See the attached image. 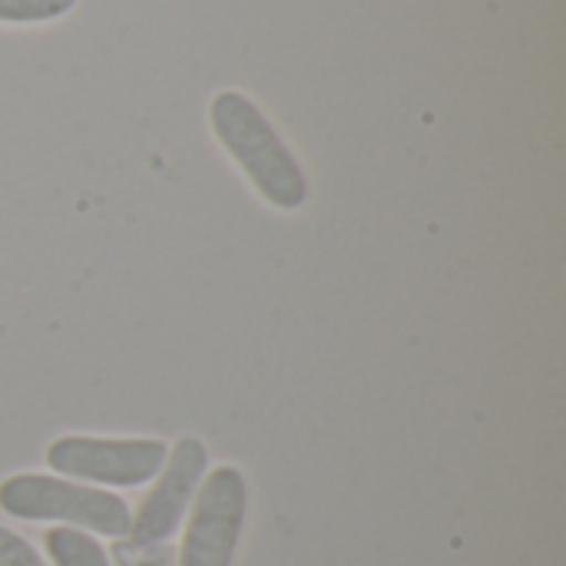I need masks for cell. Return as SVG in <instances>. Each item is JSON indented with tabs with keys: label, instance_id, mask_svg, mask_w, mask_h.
<instances>
[{
	"label": "cell",
	"instance_id": "1",
	"mask_svg": "<svg viewBox=\"0 0 566 566\" xmlns=\"http://www.w3.org/2000/svg\"><path fill=\"white\" fill-rule=\"evenodd\" d=\"M209 123L216 139L226 146V153L235 159V166L269 206L285 212L305 206L308 179L298 159L249 96L235 90L216 93L209 103Z\"/></svg>",
	"mask_w": 566,
	"mask_h": 566
},
{
	"label": "cell",
	"instance_id": "4",
	"mask_svg": "<svg viewBox=\"0 0 566 566\" xmlns=\"http://www.w3.org/2000/svg\"><path fill=\"white\" fill-rule=\"evenodd\" d=\"M169 448L156 438H86L66 434L46 448V468L60 478L103 488H143L163 464Z\"/></svg>",
	"mask_w": 566,
	"mask_h": 566
},
{
	"label": "cell",
	"instance_id": "8",
	"mask_svg": "<svg viewBox=\"0 0 566 566\" xmlns=\"http://www.w3.org/2000/svg\"><path fill=\"white\" fill-rule=\"evenodd\" d=\"M0 566H46L40 554L13 531L0 527Z\"/></svg>",
	"mask_w": 566,
	"mask_h": 566
},
{
	"label": "cell",
	"instance_id": "3",
	"mask_svg": "<svg viewBox=\"0 0 566 566\" xmlns=\"http://www.w3.org/2000/svg\"><path fill=\"white\" fill-rule=\"evenodd\" d=\"M249 514V484L239 468L209 471L192 497L176 566H232Z\"/></svg>",
	"mask_w": 566,
	"mask_h": 566
},
{
	"label": "cell",
	"instance_id": "7",
	"mask_svg": "<svg viewBox=\"0 0 566 566\" xmlns=\"http://www.w3.org/2000/svg\"><path fill=\"white\" fill-rule=\"evenodd\" d=\"M76 0H0V23H43L73 10Z\"/></svg>",
	"mask_w": 566,
	"mask_h": 566
},
{
	"label": "cell",
	"instance_id": "5",
	"mask_svg": "<svg viewBox=\"0 0 566 566\" xmlns=\"http://www.w3.org/2000/svg\"><path fill=\"white\" fill-rule=\"evenodd\" d=\"M206 468H209L206 444L199 438H179L172 444V451L166 454V464L156 474L153 491L143 497V504L129 524L126 544L129 547L166 544L179 531L186 511L192 507V497L206 478Z\"/></svg>",
	"mask_w": 566,
	"mask_h": 566
},
{
	"label": "cell",
	"instance_id": "6",
	"mask_svg": "<svg viewBox=\"0 0 566 566\" xmlns=\"http://www.w3.org/2000/svg\"><path fill=\"white\" fill-rule=\"evenodd\" d=\"M43 547L53 566H113L109 554L83 531L73 527H53L43 534Z\"/></svg>",
	"mask_w": 566,
	"mask_h": 566
},
{
	"label": "cell",
	"instance_id": "2",
	"mask_svg": "<svg viewBox=\"0 0 566 566\" xmlns=\"http://www.w3.org/2000/svg\"><path fill=\"white\" fill-rule=\"evenodd\" d=\"M0 511L17 521H53L113 541H126L133 524L123 497L53 474H13L0 481Z\"/></svg>",
	"mask_w": 566,
	"mask_h": 566
},
{
	"label": "cell",
	"instance_id": "9",
	"mask_svg": "<svg viewBox=\"0 0 566 566\" xmlns=\"http://www.w3.org/2000/svg\"><path fill=\"white\" fill-rule=\"evenodd\" d=\"M116 564L119 566H172V551L166 544L156 547H129L123 544L116 551Z\"/></svg>",
	"mask_w": 566,
	"mask_h": 566
}]
</instances>
